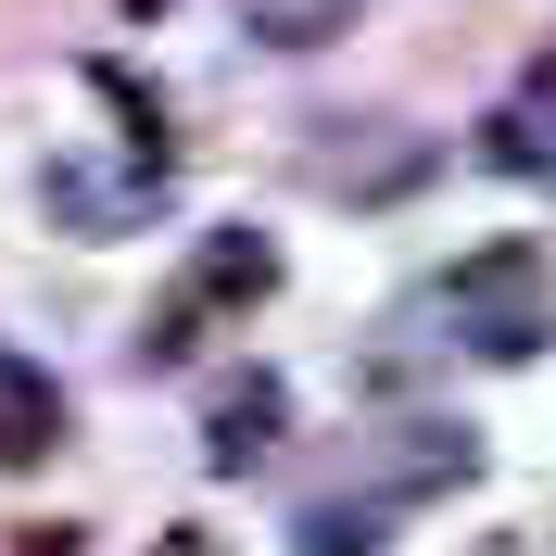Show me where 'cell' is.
I'll return each instance as SVG.
<instances>
[{"instance_id":"6","label":"cell","mask_w":556,"mask_h":556,"mask_svg":"<svg viewBox=\"0 0 556 556\" xmlns=\"http://www.w3.org/2000/svg\"><path fill=\"white\" fill-rule=\"evenodd\" d=\"M354 13H367V0H241V26L266 38V51H329Z\"/></svg>"},{"instance_id":"3","label":"cell","mask_w":556,"mask_h":556,"mask_svg":"<svg viewBox=\"0 0 556 556\" xmlns=\"http://www.w3.org/2000/svg\"><path fill=\"white\" fill-rule=\"evenodd\" d=\"M38 455H64V380L0 342V468H38Z\"/></svg>"},{"instance_id":"7","label":"cell","mask_w":556,"mask_h":556,"mask_svg":"<svg viewBox=\"0 0 556 556\" xmlns=\"http://www.w3.org/2000/svg\"><path fill=\"white\" fill-rule=\"evenodd\" d=\"M367 531H380L367 506H316V519H304V556H367Z\"/></svg>"},{"instance_id":"2","label":"cell","mask_w":556,"mask_h":556,"mask_svg":"<svg viewBox=\"0 0 556 556\" xmlns=\"http://www.w3.org/2000/svg\"><path fill=\"white\" fill-rule=\"evenodd\" d=\"M266 291H278V241H253V228H228V241H203V253H190V278H177L165 304H152V329H139V354H152V367H190L215 316H253Z\"/></svg>"},{"instance_id":"8","label":"cell","mask_w":556,"mask_h":556,"mask_svg":"<svg viewBox=\"0 0 556 556\" xmlns=\"http://www.w3.org/2000/svg\"><path fill=\"white\" fill-rule=\"evenodd\" d=\"M26 556H76V531H26Z\"/></svg>"},{"instance_id":"5","label":"cell","mask_w":556,"mask_h":556,"mask_svg":"<svg viewBox=\"0 0 556 556\" xmlns=\"http://www.w3.org/2000/svg\"><path fill=\"white\" fill-rule=\"evenodd\" d=\"M481 139H493V165H519V177L556 165V64H531V76H519V102L493 114Z\"/></svg>"},{"instance_id":"1","label":"cell","mask_w":556,"mask_h":556,"mask_svg":"<svg viewBox=\"0 0 556 556\" xmlns=\"http://www.w3.org/2000/svg\"><path fill=\"white\" fill-rule=\"evenodd\" d=\"M443 316H455V342L493 354V367L544 354V342H556V266H544V241H481V253H455V266H443Z\"/></svg>"},{"instance_id":"9","label":"cell","mask_w":556,"mask_h":556,"mask_svg":"<svg viewBox=\"0 0 556 556\" xmlns=\"http://www.w3.org/2000/svg\"><path fill=\"white\" fill-rule=\"evenodd\" d=\"M165 556H215V544H203V531H165Z\"/></svg>"},{"instance_id":"4","label":"cell","mask_w":556,"mask_h":556,"mask_svg":"<svg viewBox=\"0 0 556 556\" xmlns=\"http://www.w3.org/2000/svg\"><path fill=\"white\" fill-rule=\"evenodd\" d=\"M203 455H215V468H266V455H278V380H266V367H253L241 392H215Z\"/></svg>"}]
</instances>
